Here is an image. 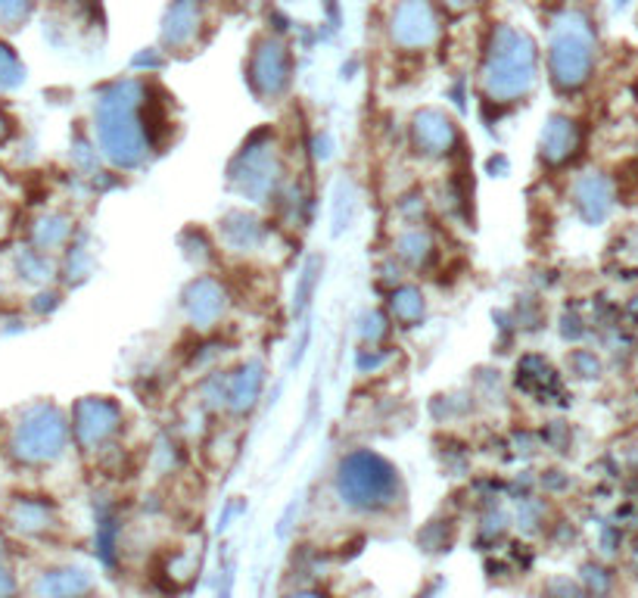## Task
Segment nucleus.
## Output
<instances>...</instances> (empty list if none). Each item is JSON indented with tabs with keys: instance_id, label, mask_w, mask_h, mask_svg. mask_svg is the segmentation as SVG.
<instances>
[{
	"instance_id": "f257e3e1",
	"label": "nucleus",
	"mask_w": 638,
	"mask_h": 598,
	"mask_svg": "<svg viewBox=\"0 0 638 598\" xmlns=\"http://www.w3.org/2000/svg\"><path fill=\"white\" fill-rule=\"evenodd\" d=\"M337 489L343 503L358 508V511H380L389 508L399 496V477L380 455L371 452H355L340 464L337 474Z\"/></svg>"
},
{
	"instance_id": "f03ea898",
	"label": "nucleus",
	"mask_w": 638,
	"mask_h": 598,
	"mask_svg": "<svg viewBox=\"0 0 638 598\" xmlns=\"http://www.w3.org/2000/svg\"><path fill=\"white\" fill-rule=\"evenodd\" d=\"M536 81V54L533 41L514 29H499L489 50L486 66V88L499 100H514L526 94Z\"/></svg>"
},
{
	"instance_id": "7ed1b4c3",
	"label": "nucleus",
	"mask_w": 638,
	"mask_h": 598,
	"mask_svg": "<svg viewBox=\"0 0 638 598\" xmlns=\"http://www.w3.org/2000/svg\"><path fill=\"white\" fill-rule=\"evenodd\" d=\"M135 84H118L113 94L100 100V137L106 154L113 156L122 166H135L150 144L147 128H140L135 122Z\"/></svg>"
},
{
	"instance_id": "20e7f679",
	"label": "nucleus",
	"mask_w": 638,
	"mask_h": 598,
	"mask_svg": "<svg viewBox=\"0 0 638 598\" xmlns=\"http://www.w3.org/2000/svg\"><path fill=\"white\" fill-rule=\"evenodd\" d=\"M548 63H551V78L563 91H577L589 81L592 66H595V41H592L585 20L570 16V25H563L558 41L551 44Z\"/></svg>"
},
{
	"instance_id": "39448f33",
	"label": "nucleus",
	"mask_w": 638,
	"mask_h": 598,
	"mask_svg": "<svg viewBox=\"0 0 638 598\" xmlns=\"http://www.w3.org/2000/svg\"><path fill=\"white\" fill-rule=\"evenodd\" d=\"M20 455L29 462H44V459H54L62 445V421L57 415H38L32 421H25L20 427Z\"/></svg>"
},
{
	"instance_id": "423d86ee",
	"label": "nucleus",
	"mask_w": 638,
	"mask_h": 598,
	"mask_svg": "<svg viewBox=\"0 0 638 598\" xmlns=\"http://www.w3.org/2000/svg\"><path fill=\"white\" fill-rule=\"evenodd\" d=\"M392 38L402 47H424L436 38V20L426 0H406L392 16Z\"/></svg>"
},
{
	"instance_id": "0eeeda50",
	"label": "nucleus",
	"mask_w": 638,
	"mask_h": 598,
	"mask_svg": "<svg viewBox=\"0 0 638 598\" xmlns=\"http://www.w3.org/2000/svg\"><path fill=\"white\" fill-rule=\"evenodd\" d=\"M287 72H290V59L284 54V47L274 44V41H265L259 47V54L252 57V81H255V88L265 91V94H277L287 84Z\"/></svg>"
},
{
	"instance_id": "6e6552de",
	"label": "nucleus",
	"mask_w": 638,
	"mask_h": 598,
	"mask_svg": "<svg viewBox=\"0 0 638 598\" xmlns=\"http://www.w3.org/2000/svg\"><path fill=\"white\" fill-rule=\"evenodd\" d=\"M580 147V125L573 119L555 116L542 132V156L555 166H563Z\"/></svg>"
},
{
	"instance_id": "1a4fd4ad",
	"label": "nucleus",
	"mask_w": 638,
	"mask_h": 598,
	"mask_svg": "<svg viewBox=\"0 0 638 598\" xmlns=\"http://www.w3.org/2000/svg\"><path fill=\"white\" fill-rule=\"evenodd\" d=\"M577 203L589 222H604L614 210V184L604 174H585L577 184Z\"/></svg>"
},
{
	"instance_id": "9d476101",
	"label": "nucleus",
	"mask_w": 638,
	"mask_h": 598,
	"mask_svg": "<svg viewBox=\"0 0 638 598\" xmlns=\"http://www.w3.org/2000/svg\"><path fill=\"white\" fill-rule=\"evenodd\" d=\"M455 125H452V119H445L443 113H424V116H418L414 122V140H418V147L430 156H440L448 154V147L455 144Z\"/></svg>"
},
{
	"instance_id": "9b49d317",
	"label": "nucleus",
	"mask_w": 638,
	"mask_h": 598,
	"mask_svg": "<svg viewBox=\"0 0 638 598\" xmlns=\"http://www.w3.org/2000/svg\"><path fill=\"white\" fill-rule=\"evenodd\" d=\"M118 421V408L110 406V403H84V406L78 408V433H81V440H88V443H94V440H106L113 430H116Z\"/></svg>"
},
{
	"instance_id": "f8f14e48",
	"label": "nucleus",
	"mask_w": 638,
	"mask_h": 598,
	"mask_svg": "<svg viewBox=\"0 0 638 598\" xmlns=\"http://www.w3.org/2000/svg\"><path fill=\"white\" fill-rule=\"evenodd\" d=\"M196 22H200V13H196L194 0H178L166 20V41L169 44H184V41L194 38Z\"/></svg>"
},
{
	"instance_id": "ddd939ff",
	"label": "nucleus",
	"mask_w": 638,
	"mask_h": 598,
	"mask_svg": "<svg viewBox=\"0 0 638 598\" xmlns=\"http://www.w3.org/2000/svg\"><path fill=\"white\" fill-rule=\"evenodd\" d=\"M84 589H88V577H81V571H57V574L44 577V596L47 598H76Z\"/></svg>"
},
{
	"instance_id": "4468645a",
	"label": "nucleus",
	"mask_w": 638,
	"mask_h": 598,
	"mask_svg": "<svg viewBox=\"0 0 638 598\" xmlns=\"http://www.w3.org/2000/svg\"><path fill=\"white\" fill-rule=\"evenodd\" d=\"M22 81V66L16 54L7 47V44H0V88H13V84H20Z\"/></svg>"
},
{
	"instance_id": "2eb2a0df",
	"label": "nucleus",
	"mask_w": 638,
	"mask_h": 598,
	"mask_svg": "<svg viewBox=\"0 0 638 598\" xmlns=\"http://www.w3.org/2000/svg\"><path fill=\"white\" fill-rule=\"evenodd\" d=\"M29 7L32 0H0V16L7 22H16L29 13Z\"/></svg>"
},
{
	"instance_id": "dca6fc26",
	"label": "nucleus",
	"mask_w": 638,
	"mask_h": 598,
	"mask_svg": "<svg viewBox=\"0 0 638 598\" xmlns=\"http://www.w3.org/2000/svg\"><path fill=\"white\" fill-rule=\"evenodd\" d=\"M287 598H328V596H321V593H293V596H287Z\"/></svg>"
}]
</instances>
